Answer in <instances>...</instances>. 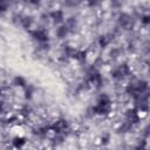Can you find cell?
Instances as JSON below:
<instances>
[{
	"mask_svg": "<svg viewBox=\"0 0 150 150\" xmlns=\"http://www.w3.org/2000/svg\"><path fill=\"white\" fill-rule=\"evenodd\" d=\"M105 0H83V6L88 9H101Z\"/></svg>",
	"mask_w": 150,
	"mask_h": 150,
	"instance_id": "9",
	"label": "cell"
},
{
	"mask_svg": "<svg viewBox=\"0 0 150 150\" xmlns=\"http://www.w3.org/2000/svg\"><path fill=\"white\" fill-rule=\"evenodd\" d=\"M29 81L23 76V75H20V74H16V75H13L9 80H8V84L14 88L15 90H21L22 88H25L27 86Z\"/></svg>",
	"mask_w": 150,
	"mask_h": 150,
	"instance_id": "6",
	"label": "cell"
},
{
	"mask_svg": "<svg viewBox=\"0 0 150 150\" xmlns=\"http://www.w3.org/2000/svg\"><path fill=\"white\" fill-rule=\"evenodd\" d=\"M45 0H25L26 6L30 7V8H40L43 5Z\"/></svg>",
	"mask_w": 150,
	"mask_h": 150,
	"instance_id": "10",
	"label": "cell"
},
{
	"mask_svg": "<svg viewBox=\"0 0 150 150\" xmlns=\"http://www.w3.org/2000/svg\"><path fill=\"white\" fill-rule=\"evenodd\" d=\"M111 141H112V135H111V132H109L107 130H103L96 139V142L100 146H108L111 143Z\"/></svg>",
	"mask_w": 150,
	"mask_h": 150,
	"instance_id": "8",
	"label": "cell"
},
{
	"mask_svg": "<svg viewBox=\"0 0 150 150\" xmlns=\"http://www.w3.org/2000/svg\"><path fill=\"white\" fill-rule=\"evenodd\" d=\"M63 23L69 29L71 36H79V34L81 32V27H82V22H81V19H80L79 14L71 13V14L67 15Z\"/></svg>",
	"mask_w": 150,
	"mask_h": 150,
	"instance_id": "2",
	"label": "cell"
},
{
	"mask_svg": "<svg viewBox=\"0 0 150 150\" xmlns=\"http://www.w3.org/2000/svg\"><path fill=\"white\" fill-rule=\"evenodd\" d=\"M53 36L57 41L62 42V41H67L71 35H70V32L67 28V26L64 23H61V25H57L53 28Z\"/></svg>",
	"mask_w": 150,
	"mask_h": 150,
	"instance_id": "4",
	"label": "cell"
},
{
	"mask_svg": "<svg viewBox=\"0 0 150 150\" xmlns=\"http://www.w3.org/2000/svg\"><path fill=\"white\" fill-rule=\"evenodd\" d=\"M29 139L26 135H12L9 142H8V146L15 148V149H22L28 146Z\"/></svg>",
	"mask_w": 150,
	"mask_h": 150,
	"instance_id": "5",
	"label": "cell"
},
{
	"mask_svg": "<svg viewBox=\"0 0 150 150\" xmlns=\"http://www.w3.org/2000/svg\"><path fill=\"white\" fill-rule=\"evenodd\" d=\"M12 11H14L13 0H0V16H6Z\"/></svg>",
	"mask_w": 150,
	"mask_h": 150,
	"instance_id": "7",
	"label": "cell"
},
{
	"mask_svg": "<svg viewBox=\"0 0 150 150\" xmlns=\"http://www.w3.org/2000/svg\"><path fill=\"white\" fill-rule=\"evenodd\" d=\"M28 34H29L30 41L33 42V46L52 42V34H50L49 28H46L38 23L28 32Z\"/></svg>",
	"mask_w": 150,
	"mask_h": 150,
	"instance_id": "1",
	"label": "cell"
},
{
	"mask_svg": "<svg viewBox=\"0 0 150 150\" xmlns=\"http://www.w3.org/2000/svg\"><path fill=\"white\" fill-rule=\"evenodd\" d=\"M48 11H49L52 27H55V26L64 22L66 16H67V12L64 9H62L61 7H53V8H49Z\"/></svg>",
	"mask_w": 150,
	"mask_h": 150,
	"instance_id": "3",
	"label": "cell"
}]
</instances>
